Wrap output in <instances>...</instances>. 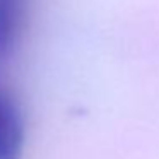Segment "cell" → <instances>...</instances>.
Segmentation results:
<instances>
[{
	"mask_svg": "<svg viewBox=\"0 0 159 159\" xmlns=\"http://www.w3.org/2000/svg\"><path fill=\"white\" fill-rule=\"evenodd\" d=\"M24 144V120L17 103L0 91V159H19Z\"/></svg>",
	"mask_w": 159,
	"mask_h": 159,
	"instance_id": "1",
	"label": "cell"
},
{
	"mask_svg": "<svg viewBox=\"0 0 159 159\" xmlns=\"http://www.w3.org/2000/svg\"><path fill=\"white\" fill-rule=\"evenodd\" d=\"M21 19V0H0V57L11 52Z\"/></svg>",
	"mask_w": 159,
	"mask_h": 159,
	"instance_id": "2",
	"label": "cell"
}]
</instances>
